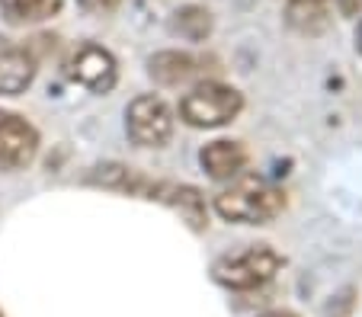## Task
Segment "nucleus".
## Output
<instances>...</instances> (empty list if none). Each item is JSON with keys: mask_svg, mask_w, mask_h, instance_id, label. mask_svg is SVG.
Here are the masks:
<instances>
[{"mask_svg": "<svg viewBox=\"0 0 362 317\" xmlns=\"http://www.w3.org/2000/svg\"><path fill=\"white\" fill-rule=\"evenodd\" d=\"M170 29L186 42H202V39H209V32H212V13H209L205 7L189 4V7H183V10L173 13Z\"/></svg>", "mask_w": 362, "mask_h": 317, "instance_id": "4468645a", "label": "nucleus"}, {"mask_svg": "<svg viewBox=\"0 0 362 317\" xmlns=\"http://www.w3.org/2000/svg\"><path fill=\"white\" fill-rule=\"evenodd\" d=\"M286 208V196L263 177H240L234 186L215 196V212L238 225H267Z\"/></svg>", "mask_w": 362, "mask_h": 317, "instance_id": "f257e3e1", "label": "nucleus"}, {"mask_svg": "<svg viewBox=\"0 0 362 317\" xmlns=\"http://www.w3.org/2000/svg\"><path fill=\"white\" fill-rule=\"evenodd\" d=\"M356 49L362 52V20H359V26H356Z\"/></svg>", "mask_w": 362, "mask_h": 317, "instance_id": "a211bd4d", "label": "nucleus"}, {"mask_svg": "<svg viewBox=\"0 0 362 317\" xmlns=\"http://www.w3.org/2000/svg\"><path fill=\"white\" fill-rule=\"evenodd\" d=\"M68 74H71V80L87 87L90 93H110L119 80L116 58L103 49V45H93V42H90V45H81V49L71 55Z\"/></svg>", "mask_w": 362, "mask_h": 317, "instance_id": "423d86ee", "label": "nucleus"}, {"mask_svg": "<svg viewBox=\"0 0 362 317\" xmlns=\"http://www.w3.org/2000/svg\"><path fill=\"white\" fill-rule=\"evenodd\" d=\"M0 317H4V314H0Z\"/></svg>", "mask_w": 362, "mask_h": 317, "instance_id": "6ab92c4d", "label": "nucleus"}, {"mask_svg": "<svg viewBox=\"0 0 362 317\" xmlns=\"http://www.w3.org/2000/svg\"><path fill=\"white\" fill-rule=\"evenodd\" d=\"M330 7L334 0H288L286 23L301 35H321L330 26Z\"/></svg>", "mask_w": 362, "mask_h": 317, "instance_id": "9b49d317", "label": "nucleus"}, {"mask_svg": "<svg viewBox=\"0 0 362 317\" xmlns=\"http://www.w3.org/2000/svg\"><path fill=\"white\" fill-rule=\"evenodd\" d=\"M83 10H90V13H112V10L119 7V0H77Z\"/></svg>", "mask_w": 362, "mask_h": 317, "instance_id": "2eb2a0df", "label": "nucleus"}, {"mask_svg": "<svg viewBox=\"0 0 362 317\" xmlns=\"http://www.w3.org/2000/svg\"><path fill=\"white\" fill-rule=\"evenodd\" d=\"M199 58H192L189 52H158V55L148 61V74L154 77L164 87H180V83L199 77Z\"/></svg>", "mask_w": 362, "mask_h": 317, "instance_id": "9d476101", "label": "nucleus"}, {"mask_svg": "<svg viewBox=\"0 0 362 317\" xmlns=\"http://www.w3.org/2000/svg\"><path fill=\"white\" fill-rule=\"evenodd\" d=\"M199 164H202V170L212 179H234V177H240V170L247 167V151L240 141L218 138L202 148Z\"/></svg>", "mask_w": 362, "mask_h": 317, "instance_id": "1a4fd4ad", "label": "nucleus"}, {"mask_svg": "<svg viewBox=\"0 0 362 317\" xmlns=\"http://www.w3.org/2000/svg\"><path fill=\"white\" fill-rule=\"evenodd\" d=\"M240 109H244V97L218 80H199L180 100V116L192 128H221V125L234 122Z\"/></svg>", "mask_w": 362, "mask_h": 317, "instance_id": "f03ea898", "label": "nucleus"}, {"mask_svg": "<svg viewBox=\"0 0 362 317\" xmlns=\"http://www.w3.org/2000/svg\"><path fill=\"white\" fill-rule=\"evenodd\" d=\"M90 183L106 186V189H119V193H132V196H148V189H151L148 179H144L138 170L125 167V164H100V167H93Z\"/></svg>", "mask_w": 362, "mask_h": 317, "instance_id": "f8f14e48", "label": "nucleus"}, {"mask_svg": "<svg viewBox=\"0 0 362 317\" xmlns=\"http://www.w3.org/2000/svg\"><path fill=\"white\" fill-rule=\"evenodd\" d=\"M35 80V55L13 42H0V97H20Z\"/></svg>", "mask_w": 362, "mask_h": 317, "instance_id": "0eeeda50", "label": "nucleus"}, {"mask_svg": "<svg viewBox=\"0 0 362 317\" xmlns=\"http://www.w3.org/2000/svg\"><path fill=\"white\" fill-rule=\"evenodd\" d=\"M282 263L286 260H282L273 247H250V250H244V253L218 260L212 266V276H215V282L231 292H250V289L267 285L282 269Z\"/></svg>", "mask_w": 362, "mask_h": 317, "instance_id": "7ed1b4c3", "label": "nucleus"}, {"mask_svg": "<svg viewBox=\"0 0 362 317\" xmlns=\"http://www.w3.org/2000/svg\"><path fill=\"white\" fill-rule=\"evenodd\" d=\"M39 154V131L16 112L0 109V167L23 170Z\"/></svg>", "mask_w": 362, "mask_h": 317, "instance_id": "39448f33", "label": "nucleus"}, {"mask_svg": "<svg viewBox=\"0 0 362 317\" xmlns=\"http://www.w3.org/2000/svg\"><path fill=\"white\" fill-rule=\"evenodd\" d=\"M125 131L138 148H164L173 135V112L154 93L135 97L125 109Z\"/></svg>", "mask_w": 362, "mask_h": 317, "instance_id": "20e7f679", "label": "nucleus"}, {"mask_svg": "<svg viewBox=\"0 0 362 317\" xmlns=\"http://www.w3.org/2000/svg\"><path fill=\"white\" fill-rule=\"evenodd\" d=\"M337 10H340L343 16H356L362 10V0H337Z\"/></svg>", "mask_w": 362, "mask_h": 317, "instance_id": "dca6fc26", "label": "nucleus"}, {"mask_svg": "<svg viewBox=\"0 0 362 317\" xmlns=\"http://www.w3.org/2000/svg\"><path fill=\"white\" fill-rule=\"evenodd\" d=\"M148 199H158L164 205H170L173 212H180L189 221L192 231H205L209 218H205V199L196 186H186V183H151Z\"/></svg>", "mask_w": 362, "mask_h": 317, "instance_id": "6e6552de", "label": "nucleus"}, {"mask_svg": "<svg viewBox=\"0 0 362 317\" xmlns=\"http://www.w3.org/2000/svg\"><path fill=\"white\" fill-rule=\"evenodd\" d=\"M64 0H0V13L13 26H33L45 23L62 10Z\"/></svg>", "mask_w": 362, "mask_h": 317, "instance_id": "ddd939ff", "label": "nucleus"}, {"mask_svg": "<svg viewBox=\"0 0 362 317\" xmlns=\"http://www.w3.org/2000/svg\"><path fill=\"white\" fill-rule=\"evenodd\" d=\"M260 317H298V314H292V311H267V314H260Z\"/></svg>", "mask_w": 362, "mask_h": 317, "instance_id": "f3484780", "label": "nucleus"}]
</instances>
